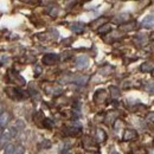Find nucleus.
Returning a JSON list of instances; mask_svg holds the SVG:
<instances>
[{"mask_svg":"<svg viewBox=\"0 0 154 154\" xmlns=\"http://www.w3.org/2000/svg\"><path fill=\"white\" fill-rule=\"evenodd\" d=\"M5 93L11 98L17 100V101H20V100H24V98L29 97V94L26 91H23V90H20L18 88H6Z\"/></svg>","mask_w":154,"mask_h":154,"instance_id":"obj_1","label":"nucleus"},{"mask_svg":"<svg viewBox=\"0 0 154 154\" xmlns=\"http://www.w3.org/2000/svg\"><path fill=\"white\" fill-rule=\"evenodd\" d=\"M8 77H10V81L11 82H16V84H18V85H24L25 84V79L20 76V75H18L17 72L12 71V70L8 72Z\"/></svg>","mask_w":154,"mask_h":154,"instance_id":"obj_2","label":"nucleus"},{"mask_svg":"<svg viewBox=\"0 0 154 154\" xmlns=\"http://www.w3.org/2000/svg\"><path fill=\"white\" fill-rule=\"evenodd\" d=\"M58 62V56L55 54H48L43 57V63L46 65H54Z\"/></svg>","mask_w":154,"mask_h":154,"instance_id":"obj_3","label":"nucleus"},{"mask_svg":"<svg viewBox=\"0 0 154 154\" xmlns=\"http://www.w3.org/2000/svg\"><path fill=\"white\" fill-rule=\"evenodd\" d=\"M83 146H84V148L88 149V151H91V149L97 151V146L95 145L94 140H93L91 137H89V136H85V137L83 139Z\"/></svg>","mask_w":154,"mask_h":154,"instance_id":"obj_4","label":"nucleus"},{"mask_svg":"<svg viewBox=\"0 0 154 154\" xmlns=\"http://www.w3.org/2000/svg\"><path fill=\"white\" fill-rule=\"evenodd\" d=\"M89 65V59L87 56H79L76 59V66L78 69H85Z\"/></svg>","mask_w":154,"mask_h":154,"instance_id":"obj_5","label":"nucleus"},{"mask_svg":"<svg viewBox=\"0 0 154 154\" xmlns=\"http://www.w3.org/2000/svg\"><path fill=\"white\" fill-rule=\"evenodd\" d=\"M137 136V133L135 132L134 129H127L125 132V135H123V141H131V140H134Z\"/></svg>","mask_w":154,"mask_h":154,"instance_id":"obj_6","label":"nucleus"},{"mask_svg":"<svg viewBox=\"0 0 154 154\" xmlns=\"http://www.w3.org/2000/svg\"><path fill=\"white\" fill-rule=\"evenodd\" d=\"M8 120H10V114L7 112H2L0 114V126L5 127L7 125V122H8Z\"/></svg>","mask_w":154,"mask_h":154,"instance_id":"obj_7","label":"nucleus"},{"mask_svg":"<svg viewBox=\"0 0 154 154\" xmlns=\"http://www.w3.org/2000/svg\"><path fill=\"white\" fill-rule=\"evenodd\" d=\"M70 29H71L74 32H76V33H81V32L84 30V24H83V23H74V24L70 26Z\"/></svg>","mask_w":154,"mask_h":154,"instance_id":"obj_8","label":"nucleus"},{"mask_svg":"<svg viewBox=\"0 0 154 154\" xmlns=\"http://www.w3.org/2000/svg\"><path fill=\"white\" fill-rule=\"evenodd\" d=\"M142 26L145 27V29H151L152 26H153V16L151 14V16H147L143 21H142Z\"/></svg>","mask_w":154,"mask_h":154,"instance_id":"obj_9","label":"nucleus"},{"mask_svg":"<svg viewBox=\"0 0 154 154\" xmlns=\"http://www.w3.org/2000/svg\"><path fill=\"white\" fill-rule=\"evenodd\" d=\"M11 137H12V136H11V133H10V131H8V129L2 131V134H1V136H0V143L8 142Z\"/></svg>","mask_w":154,"mask_h":154,"instance_id":"obj_10","label":"nucleus"},{"mask_svg":"<svg viewBox=\"0 0 154 154\" xmlns=\"http://www.w3.org/2000/svg\"><path fill=\"white\" fill-rule=\"evenodd\" d=\"M88 81H89V76H84V75L74 78V82L77 83V84H79V85H84V84H87Z\"/></svg>","mask_w":154,"mask_h":154,"instance_id":"obj_11","label":"nucleus"},{"mask_svg":"<svg viewBox=\"0 0 154 154\" xmlns=\"http://www.w3.org/2000/svg\"><path fill=\"white\" fill-rule=\"evenodd\" d=\"M140 70H141L142 72H148V71H152V70H153V64H152V63L146 62V63H143V64L140 66Z\"/></svg>","mask_w":154,"mask_h":154,"instance_id":"obj_12","label":"nucleus"},{"mask_svg":"<svg viewBox=\"0 0 154 154\" xmlns=\"http://www.w3.org/2000/svg\"><path fill=\"white\" fill-rule=\"evenodd\" d=\"M96 135H97V140H98L100 142H103V141L107 139V135L104 133V131H102V129H97Z\"/></svg>","mask_w":154,"mask_h":154,"instance_id":"obj_13","label":"nucleus"},{"mask_svg":"<svg viewBox=\"0 0 154 154\" xmlns=\"http://www.w3.org/2000/svg\"><path fill=\"white\" fill-rule=\"evenodd\" d=\"M14 152V146L13 145H7L6 146V148H5V154H13Z\"/></svg>","mask_w":154,"mask_h":154,"instance_id":"obj_14","label":"nucleus"},{"mask_svg":"<svg viewBox=\"0 0 154 154\" xmlns=\"http://www.w3.org/2000/svg\"><path fill=\"white\" fill-rule=\"evenodd\" d=\"M110 94L113 97H117L120 95V90L116 87H110Z\"/></svg>","mask_w":154,"mask_h":154,"instance_id":"obj_15","label":"nucleus"},{"mask_svg":"<svg viewBox=\"0 0 154 154\" xmlns=\"http://www.w3.org/2000/svg\"><path fill=\"white\" fill-rule=\"evenodd\" d=\"M8 131H10V133H11V136H12V137H16V136H18V128H17L16 126L11 127Z\"/></svg>","mask_w":154,"mask_h":154,"instance_id":"obj_16","label":"nucleus"},{"mask_svg":"<svg viewBox=\"0 0 154 154\" xmlns=\"http://www.w3.org/2000/svg\"><path fill=\"white\" fill-rule=\"evenodd\" d=\"M24 153H25V148H24L23 146H17V147H14L13 154H24Z\"/></svg>","mask_w":154,"mask_h":154,"instance_id":"obj_17","label":"nucleus"},{"mask_svg":"<svg viewBox=\"0 0 154 154\" xmlns=\"http://www.w3.org/2000/svg\"><path fill=\"white\" fill-rule=\"evenodd\" d=\"M43 125H44V127H46V128H51V127L54 126V122H52L50 119H45V120L43 121Z\"/></svg>","mask_w":154,"mask_h":154,"instance_id":"obj_18","label":"nucleus"},{"mask_svg":"<svg viewBox=\"0 0 154 154\" xmlns=\"http://www.w3.org/2000/svg\"><path fill=\"white\" fill-rule=\"evenodd\" d=\"M68 131V134H70V135H77L78 133H79V128H68L66 129Z\"/></svg>","mask_w":154,"mask_h":154,"instance_id":"obj_19","label":"nucleus"},{"mask_svg":"<svg viewBox=\"0 0 154 154\" xmlns=\"http://www.w3.org/2000/svg\"><path fill=\"white\" fill-rule=\"evenodd\" d=\"M98 31H100V33H106V32L110 31V25H109V24H106V25H104V26H102Z\"/></svg>","mask_w":154,"mask_h":154,"instance_id":"obj_20","label":"nucleus"},{"mask_svg":"<svg viewBox=\"0 0 154 154\" xmlns=\"http://www.w3.org/2000/svg\"><path fill=\"white\" fill-rule=\"evenodd\" d=\"M16 127H17L18 129H24V128H25V125H24V122H23L21 120H18V121L16 122Z\"/></svg>","mask_w":154,"mask_h":154,"instance_id":"obj_21","label":"nucleus"},{"mask_svg":"<svg viewBox=\"0 0 154 154\" xmlns=\"http://www.w3.org/2000/svg\"><path fill=\"white\" fill-rule=\"evenodd\" d=\"M51 146V142L49 141V140H44L43 142H42V147L43 148H49Z\"/></svg>","mask_w":154,"mask_h":154,"instance_id":"obj_22","label":"nucleus"},{"mask_svg":"<svg viewBox=\"0 0 154 154\" xmlns=\"http://www.w3.org/2000/svg\"><path fill=\"white\" fill-rule=\"evenodd\" d=\"M40 74H42V68H40L39 65H37V66H36V74H35V75H36V76H39Z\"/></svg>","mask_w":154,"mask_h":154,"instance_id":"obj_23","label":"nucleus"},{"mask_svg":"<svg viewBox=\"0 0 154 154\" xmlns=\"http://www.w3.org/2000/svg\"><path fill=\"white\" fill-rule=\"evenodd\" d=\"M21 1H25V2H30V1H32V2H35V1H37V0H21Z\"/></svg>","mask_w":154,"mask_h":154,"instance_id":"obj_24","label":"nucleus"},{"mask_svg":"<svg viewBox=\"0 0 154 154\" xmlns=\"http://www.w3.org/2000/svg\"><path fill=\"white\" fill-rule=\"evenodd\" d=\"M1 113H2V104L0 103V114H1Z\"/></svg>","mask_w":154,"mask_h":154,"instance_id":"obj_25","label":"nucleus"},{"mask_svg":"<svg viewBox=\"0 0 154 154\" xmlns=\"http://www.w3.org/2000/svg\"><path fill=\"white\" fill-rule=\"evenodd\" d=\"M149 154H153V149H152V148L149 149Z\"/></svg>","mask_w":154,"mask_h":154,"instance_id":"obj_26","label":"nucleus"},{"mask_svg":"<svg viewBox=\"0 0 154 154\" xmlns=\"http://www.w3.org/2000/svg\"><path fill=\"white\" fill-rule=\"evenodd\" d=\"M1 134H2V128H0V136H1Z\"/></svg>","mask_w":154,"mask_h":154,"instance_id":"obj_27","label":"nucleus"},{"mask_svg":"<svg viewBox=\"0 0 154 154\" xmlns=\"http://www.w3.org/2000/svg\"><path fill=\"white\" fill-rule=\"evenodd\" d=\"M110 154H120V153H117V152H113V153H110Z\"/></svg>","mask_w":154,"mask_h":154,"instance_id":"obj_28","label":"nucleus"}]
</instances>
